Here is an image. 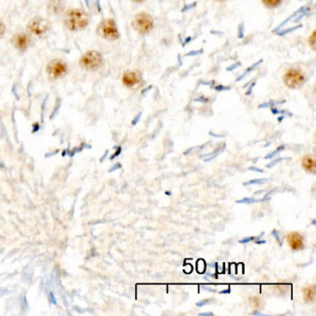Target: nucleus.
Here are the masks:
<instances>
[{
  "label": "nucleus",
  "mask_w": 316,
  "mask_h": 316,
  "mask_svg": "<svg viewBox=\"0 0 316 316\" xmlns=\"http://www.w3.org/2000/svg\"><path fill=\"white\" fill-rule=\"evenodd\" d=\"M89 23L88 14L80 8L70 9L65 16V24L70 31H80Z\"/></svg>",
  "instance_id": "f257e3e1"
},
{
  "label": "nucleus",
  "mask_w": 316,
  "mask_h": 316,
  "mask_svg": "<svg viewBox=\"0 0 316 316\" xmlns=\"http://www.w3.org/2000/svg\"><path fill=\"white\" fill-rule=\"evenodd\" d=\"M104 63L103 56L95 50H90L83 55L79 61V64L84 70L88 72H95L102 67Z\"/></svg>",
  "instance_id": "f03ea898"
},
{
  "label": "nucleus",
  "mask_w": 316,
  "mask_h": 316,
  "mask_svg": "<svg viewBox=\"0 0 316 316\" xmlns=\"http://www.w3.org/2000/svg\"><path fill=\"white\" fill-rule=\"evenodd\" d=\"M132 25L136 33L144 35L148 34L153 29L154 20L147 12H139L135 15Z\"/></svg>",
  "instance_id": "7ed1b4c3"
},
{
  "label": "nucleus",
  "mask_w": 316,
  "mask_h": 316,
  "mask_svg": "<svg viewBox=\"0 0 316 316\" xmlns=\"http://www.w3.org/2000/svg\"><path fill=\"white\" fill-rule=\"evenodd\" d=\"M51 23L49 20L41 17L34 18L28 24V30L35 36L40 38H44L47 36V34L51 31Z\"/></svg>",
  "instance_id": "20e7f679"
},
{
  "label": "nucleus",
  "mask_w": 316,
  "mask_h": 316,
  "mask_svg": "<svg viewBox=\"0 0 316 316\" xmlns=\"http://www.w3.org/2000/svg\"><path fill=\"white\" fill-rule=\"evenodd\" d=\"M284 83L289 88L297 89L303 87L305 83V75L299 69H289L284 75Z\"/></svg>",
  "instance_id": "39448f33"
},
{
  "label": "nucleus",
  "mask_w": 316,
  "mask_h": 316,
  "mask_svg": "<svg viewBox=\"0 0 316 316\" xmlns=\"http://www.w3.org/2000/svg\"><path fill=\"white\" fill-rule=\"evenodd\" d=\"M99 32L101 36L106 40H117L120 36L117 25L112 19L103 20L99 27Z\"/></svg>",
  "instance_id": "423d86ee"
},
{
  "label": "nucleus",
  "mask_w": 316,
  "mask_h": 316,
  "mask_svg": "<svg viewBox=\"0 0 316 316\" xmlns=\"http://www.w3.org/2000/svg\"><path fill=\"white\" fill-rule=\"evenodd\" d=\"M46 71L51 79H59L67 74L68 65L61 60H53L47 64Z\"/></svg>",
  "instance_id": "0eeeda50"
},
{
  "label": "nucleus",
  "mask_w": 316,
  "mask_h": 316,
  "mask_svg": "<svg viewBox=\"0 0 316 316\" xmlns=\"http://www.w3.org/2000/svg\"><path fill=\"white\" fill-rule=\"evenodd\" d=\"M121 82L127 88H135L142 82L141 74L137 71H127L122 74Z\"/></svg>",
  "instance_id": "6e6552de"
},
{
  "label": "nucleus",
  "mask_w": 316,
  "mask_h": 316,
  "mask_svg": "<svg viewBox=\"0 0 316 316\" xmlns=\"http://www.w3.org/2000/svg\"><path fill=\"white\" fill-rule=\"evenodd\" d=\"M287 241L290 249L294 251L304 249V239L303 235L298 232H290L287 235Z\"/></svg>",
  "instance_id": "1a4fd4ad"
},
{
  "label": "nucleus",
  "mask_w": 316,
  "mask_h": 316,
  "mask_svg": "<svg viewBox=\"0 0 316 316\" xmlns=\"http://www.w3.org/2000/svg\"><path fill=\"white\" fill-rule=\"evenodd\" d=\"M12 45L20 52H24L31 45V39L27 34L20 33L12 37Z\"/></svg>",
  "instance_id": "9d476101"
},
{
  "label": "nucleus",
  "mask_w": 316,
  "mask_h": 316,
  "mask_svg": "<svg viewBox=\"0 0 316 316\" xmlns=\"http://www.w3.org/2000/svg\"><path fill=\"white\" fill-rule=\"evenodd\" d=\"M302 166L306 172L315 173L316 167V160L311 155H305L302 160Z\"/></svg>",
  "instance_id": "9b49d317"
},
{
  "label": "nucleus",
  "mask_w": 316,
  "mask_h": 316,
  "mask_svg": "<svg viewBox=\"0 0 316 316\" xmlns=\"http://www.w3.org/2000/svg\"><path fill=\"white\" fill-rule=\"evenodd\" d=\"M303 299L306 303H312L316 297V287L308 286L303 289Z\"/></svg>",
  "instance_id": "f8f14e48"
},
{
  "label": "nucleus",
  "mask_w": 316,
  "mask_h": 316,
  "mask_svg": "<svg viewBox=\"0 0 316 316\" xmlns=\"http://www.w3.org/2000/svg\"><path fill=\"white\" fill-rule=\"evenodd\" d=\"M262 202H264L263 199H262V200H259V199H254V198H244L242 200L237 201L236 203H237V204H253V203Z\"/></svg>",
  "instance_id": "ddd939ff"
},
{
  "label": "nucleus",
  "mask_w": 316,
  "mask_h": 316,
  "mask_svg": "<svg viewBox=\"0 0 316 316\" xmlns=\"http://www.w3.org/2000/svg\"><path fill=\"white\" fill-rule=\"evenodd\" d=\"M262 1L266 7L270 8L278 7L282 2V0H262Z\"/></svg>",
  "instance_id": "4468645a"
},
{
  "label": "nucleus",
  "mask_w": 316,
  "mask_h": 316,
  "mask_svg": "<svg viewBox=\"0 0 316 316\" xmlns=\"http://www.w3.org/2000/svg\"><path fill=\"white\" fill-rule=\"evenodd\" d=\"M269 181L268 178H258V179H252L250 181L244 183V186H251V185H262L265 184L266 182Z\"/></svg>",
  "instance_id": "2eb2a0df"
},
{
  "label": "nucleus",
  "mask_w": 316,
  "mask_h": 316,
  "mask_svg": "<svg viewBox=\"0 0 316 316\" xmlns=\"http://www.w3.org/2000/svg\"><path fill=\"white\" fill-rule=\"evenodd\" d=\"M285 148H286V145H281V146H279L278 148H276V150H274L273 152H271V153H269V154L266 155L264 159H265V160H268V159H272L273 157H275V156H276V154H278L279 152H281V151H282V150H284Z\"/></svg>",
  "instance_id": "dca6fc26"
},
{
  "label": "nucleus",
  "mask_w": 316,
  "mask_h": 316,
  "mask_svg": "<svg viewBox=\"0 0 316 316\" xmlns=\"http://www.w3.org/2000/svg\"><path fill=\"white\" fill-rule=\"evenodd\" d=\"M249 301H250L251 306H252L254 309L257 310L260 307V305H261V299H260L259 297H252V298H250Z\"/></svg>",
  "instance_id": "f3484780"
},
{
  "label": "nucleus",
  "mask_w": 316,
  "mask_h": 316,
  "mask_svg": "<svg viewBox=\"0 0 316 316\" xmlns=\"http://www.w3.org/2000/svg\"><path fill=\"white\" fill-rule=\"evenodd\" d=\"M284 160H289V158H279V159H276L275 161L270 162L269 164H267L266 167H267V168H272V167L276 166L278 162H282Z\"/></svg>",
  "instance_id": "a211bd4d"
},
{
  "label": "nucleus",
  "mask_w": 316,
  "mask_h": 316,
  "mask_svg": "<svg viewBox=\"0 0 316 316\" xmlns=\"http://www.w3.org/2000/svg\"><path fill=\"white\" fill-rule=\"evenodd\" d=\"M272 235H274V237L276 238V241L278 242V244H279V246L281 247V246H282V242H281V239H280L279 234H278V232L276 231V229H274V230L272 231Z\"/></svg>",
  "instance_id": "6ab92c4d"
},
{
  "label": "nucleus",
  "mask_w": 316,
  "mask_h": 316,
  "mask_svg": "<svg viewBox=\"0 0 316 316\" xmlns=\"http://www.w3.org/2000/svg\"><path fill=\"white\" fill-rule=\"evenodd\" d=\"M256 238H257V236H248V237H245V238H243L241 240H239V243L246 244V243L251 242V241H253V240H256Z\"/></svg>",
  "instance_id": "aec40b11"
},
{
  "label": "nucleus",
  "mask_w": 316,
  "mask_h": 316,
  "mask_svg": "<svg viewBox=\"0 0 316 316\" xmlns=\"http://www.w3.org/2000/svg\"><path fill=\"white\" fill-rule=\"evenodd\" d=\"M5 33H6V26L2 21H0V38L3 37Z\"/></svg>",
  "instance_id": "412c9836"
},
{
  "label": "nucleus",
  "mask_w": 316,
  "mask_h": 316,
  "mask_svg": "<svg viewBox=\"0 0 316 316\" xmlns=\"http://www.w3.org/2000/svg\"><path fill=\"white\" fill-rule=\"evenodd\" d=\"M309 43L311 44V46L313 48H315V45H316V38H315V33H313L311 37L309 38Z\"/></svg>",
  "instance_id": "4be33fe9"
},
{
  "label": "nucleus",
  "mask_w": 316,
  "mask_h": 316,
  "mask_svg": "<svg viewBox=\"0 0 316 316\" xmlns=\"http://www.w3.org/2000/svg\"><path fill=\"white\" fill-rule=\"evenodd\" d=\"M209 303H210V300H209V299L202 300L201 302H199V303H197V306H198V307H202V306H204V305L208 304Z\"/></svg>",
  "instance_id": "5701e85b"
},
{
  "label": "nucleus",
  "mask_w": 316,
  "mask_h": 316,
  "mask_svg": "<svg viewBox=\"0 0 316 316\" xmlns=\"http://www.w3.org/2000/svg\"><path fill=\"white\" fill-rule=\"evenodd\" d=\"M249 170H250V171H254V172H257V173H262V172H263L262 169L257 168V167H254V166L249 167Z\"/></svg>",
  "instance_id": "b1692460"
},
{
  "label": "nucleus",
  "mask_w": 316,
  "mask_h": 316,
  "mask_svg": "<svg viewBox=\"0 0 316 316\" xmlns=\"http://www.w3.org/2000/svg\"><path fill=\"white\" fill-rule=\"evenodd\" d=\"M200 316H213V314L212 313H204V314H200Z\"/></svg>",
  "instance_id": "393cba45"
},
{
  "label": "nucleus",
  "mask_w": 316,
  "mask_h": 316,
  "mask_svg": "<svg viewBox=\"0 0 316 316\" xmlns=\"http://www.w3.org/2000/svg\"><path fill=\"white\" fill-rule=\"evenodd\" d=\"M226 293H227V294H228V293H230V289H224V290H222V291H221V292H220V294H226Z\"/></svg>",
  "instance_id": "a878e982"
},
{
  "label": "nucleus",
  "mask_w": 316,
  "mask_h": 316,
  "mask_svg": "<svg viewBox=\"0 0 316 316\" xmlns=\"http://www.w3.org/2000/svg\"><path fill=\"white\" fill-rule=\"evenodd\" d=\"M256 244H265L266 241L265 240H260V239H257L255 240Z\"/></svg>",
  "instance_id": "bb28decb"
},
{
  "label": "nucleus",
  "mask_w": 316,
  "mask_h": 316,
  "mask_svg": "<svg viewBox=\"0 0 316 316\" xmlns=\"http://www.w3.org/2000/svg\"><path fill=\"white\" fill-rule=\"evenodd\" d=\"M252 315H253V316H262V314H261L260 312H258L257 310H256L255 312H253Z\"/></svg>",
  "instance_id": "cd10ccee"
},
{
  "label": "nucleus",
  "mask_w": 316,
  "mask_h": 316,
  "mask_svg": "<svg viewBox=\"0 0 316 316\" xmlns=\"http://www.w3.org/2000/svg\"><path fill=\"white\" fill-rule=\"evenodd\" d=\"M139 118H140V115H138V117H136V118H135V121H133V124H135V123H136V121H139Z\"/></svg>",
  "instance_id": "c85d7f7f"
},
{
  "label": "nucleus",
  "mask_w": 316,
  "mask_h": 316,
  "mask_svg": "<svg viewBox=\"0 0 316 316\" xmlns=\"http://www.w3.org/2000/svg\"><path fill=\"white\" fill-rule=\"evenodd\" d=\"M132 1H133V2H135V3H141V2H143L144 0H132Z\"/></svg>",
  "instance_id": "c756f323"
},
{
  "label": "nucleus",
  "mask_w": 316,
  "mask_h": 316,
  "mask_svg": "<svg viewBox=\"0 0 316 316\" xmlns=\"http://www.w3.org/2000/svg\"><path fill=\"white\" fill-rule=\"evenodd\" d=\"M271 143H272V142H269V143H267V144H266V145H265L264 147H269V145L270 144H271Z\"/></svg>",
  "instance_id": "7c9ffc66"
},
{
  "label": "nucleus",
  "mask_w": 316,
  "mask_h": 316,
  "mask_svg": "<svg viewBox=\"0 0 316 316\" xmlns=\"http://www.w3.org/2000/svg\"><path fill=\"white\" fill-rule=\"evenodd\" d=\"M312 224H313V225H316V220H314V221H313Z\"/></svg>",
  "instance_id": "2f4dec72"
},
{
  "label": "nucleus",
  "mask_w": 316,
  "mask_h": 316,
  "mask_svg": "<svg viewBox=\"0 0 316 316\" xmlns=\"http://www.w3.org/2000/svg\"><path fill=\"white\" fill-rule=\"evenodd\" d=\"M165 194H166V195H171V192H166Z\"/></svg>",
  "instance_id": "473e14b6"
},
{
  "label": "nucleus",
  "mask_w": 316,
  "mask_h": 316,
  "mask_svg": "<svg viewBox=\"0 0 316 316\" xmlns=\"http://www.w3.org/2000/svg\"><path fill=\"white\" fill-rule=\"evenodd\" d=\"M216 1H224V0H216Z\"/></svg>",
  "instance_id": "72a5a7b5"
}]
</instances>
